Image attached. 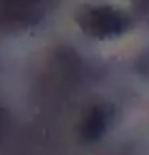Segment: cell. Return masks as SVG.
Masks as SVG:
<instances>
[{"mask_svg": "<svg viewBox=\"0 0 149 155\" xmlns=\"http://www.w3.org/2000/svg\"><path fill=\"white\" fill-rule=\"evenodd\" d=\"M80 29L94 39L121 37L131 29V16L114 6H84L76 15Z\"/></svg>", "mask_w": 149, "mask_h": 155, "instance_id": "6da1fadb", "label": "cell"}, {"mask_svg": "<svg viewBox=\"0 0 149 155\" xmlns=\"http://www.w3.org/2000/svg\"><path fill=\"white\" fill-rule=\"evenodd\" d=\"M114 118V108L110 104H94L90 106L80 123V137L86 143H94L102 139Z\"/></svg>", "mask_w": 149, "mask_h": 155, "instance_id": "7a4b0ae2", "label": "cell"}, {"mask_svg": "<svg viewBox=\"0 0 149 155\" xmlns=\"http://www.w3.org/2000/svg\"><path fill=\"white\" fill-rule=\"evenodd\" d=\"M41 15V0H0V23L4 25H31Z\"/></svg>", "mask_w": 149, "mask_h": 155, "instance_id": "3957f363", "label": "cell"}, {"mask_svg": "<svg viewBox=\"0 0 149 155\" xmlns=\"http://www.w3.org/2000/svg\"><path fill=\"white\" fill-rule=\"evenodd\" d=\"M135 12L141 18H149V0H135Z\"/></svg>", "mask_w": 149, "mask_h": 155, "instance_id": "277c9868", "label": "cell"}]
</instances>
